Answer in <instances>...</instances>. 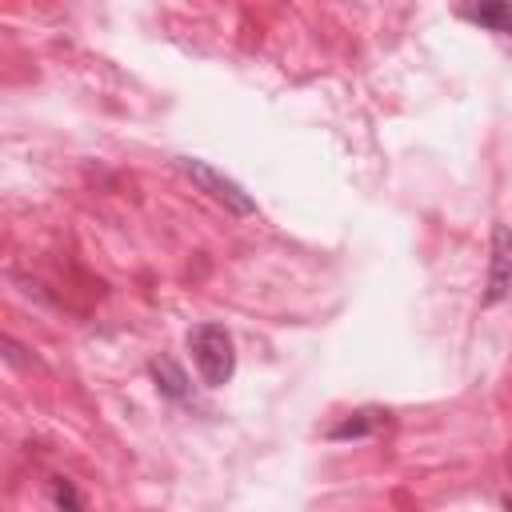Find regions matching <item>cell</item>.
Masks as SVG:
<instances>
[{
  "instance_id": "8992f818",
  "label": "cell",
  "mask_w": 512,
  "mask_h": 512,
  "mask_svg": "<svg viewBox=\"0 0 512 512\" xmlns=\"http://www.w3.org/2000/svg\"><path fill=\"white\" fill-rule=\"evenodd\" d=\"M148 372H152L160 396H168V400H188V376H184V368H180L176 360L160 356V360L148 364Z\"/></svg>"
},
{
  "instance_id": "7a4b0ae2",
  "label": "cell",
  "mask_w": 512,
  "mask_h": 512,
  "mask_svg": "<svg viewBox=\"0 0 512 512\" xmlns=\"http://www.w3.org/2000/svg\"><path fill=\"white\" fill-rule=\"evenodd\" d=\"M176 168H180L200 192H208L224 212H232V216H256V200H252L232 176H224L220 168H212L208 160H200V156H176Z\"/></svg>"
},
{
  "instance_id": "6da1fadb",
  "label": "cell",
  "mask_w": 512,
  "mask_h": 512,
  "mask_svg": "<svg viewBox=\"0 0 512 512\" xmlns=\"http://www.w3.org/2000/svg\"><path fill=\"white\" fill-rule=\"evenodd\" d=\"M188 348H192V364L200 372V380L208 388H224L236 372V344L228 336V328L220 324H196L188 332Z\"/></svg>"
},
{
  "instance_id": "52a82bcc",
  "label": "cell",
  "mask_w": 512,
  "mask_h": 512,
  "mask_svg": "<svg viewBox=\"0 0 512 512\" xmlns=\"http://www.w3.org/2000/svg\"><path fill=\"white\" fill-rule=\"evenodd\" d=\"M48 496H52V504L60 512H80L84 508V500H80V492H76V484L68 476H52L48 480Z\"/></svg>"
},
{
  "instance_id": "5b68a950",
  "label": "cell",
  "mask_w": 512,
  "mask_h": 512,
  "mask_svg": "<svg viewBox=\"0 0 512 512\" xmlns=\"http://www.w3.org/2000/svg\"><path fill=\"white\" fill-rule=\"evenodd\" d=\"M384 420H388V412H380V408H360V412H352L348 420H340L336 428H328V440H364V436H372Z\"/></svg>"
},
{
  "instance_id": "9c48e42d",
  "label": "cell",
  "mask_w": 512,
  "mask_h": 512,
  "mask_svg": "<svg viewBox=\"0 0 512 512\" xmlns=\"http://www.w3.org/2000/svg\"><path fill=\"white\" fill-rule=\"evenodd\" d=\"M504 508H508V512H512V496H508V500H504Z\"/></svg>"
},
{
  "instance_id": "277c9868",
  "label": "cell",
  "mask_w": 512,
  "mask_h": 512,
  "mask_svg": "<svg viewBox=\"0 0 512 512\" xmlns=\"http://www.w3.org/2000/svg\"><path fill=\"white\" fill-rule=\"evenodd\" d=\"M460 16H464L468 24H480L484 32H496V36H512V0L468 4V8H460Z\"/></svg>"
},
{
  "instance_id": "ba28073f",
  "label": "cell",
  "mask_w": 512,
  "mask_h": 512,
  "mask_svg": "<svg viewBox=\"0 0 512 512\" xmlns=\"http://www.w3.org/2000/svg\"><path fill=\"white\" fill-rule=\"evenodd\" d=\"M4 360L12 364V368H24V364H32V356L12 340V336H4Z\"/></svg>"
},
{
  "instance_id": "3957f363",
  "label": "cell",
  "mask_w": 512,
  "mask_h": 512,
  "mask_svg": "<svg viewBox=\"0 0 512 512\" xmlns=\"http://www.w3.org/2000/svg\"><path fill=\"white\" fill-rule=\"evenodd\" d=\"M512 292V228L492 224V244H488V280H484V304H500Z\"/></svg>"
}]
</instances>
